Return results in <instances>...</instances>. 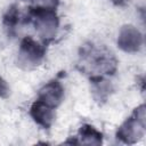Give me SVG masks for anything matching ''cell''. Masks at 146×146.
Instances as JSON below:
<instances>
[{
  "mask_svg": "<svg viewBox=\"0 0 146 146\" xmlns=\"http://www.w3.org/2000/svg\"><path fill=\"white\" fill-rule=\"evenodd\" d=\"M42 56H43V49L39 43H36L30 38L23 41L21 51H19V58H18L21 64L27 67L38 65Z\"/></svg>",
  "mask_w": 146,
  "mask_h": 146,
  "instance_id": "obj_1",
  "label": "cell"
},
{
  "mask_svg": "<svg viewBox=\"0 0 146 146\" xmlns=\"http://www.w3.org/2000/svg\"><path fill=\"white\" fill-rule=\"evenodd\" d=\"M35 26L42 38H52L57 29V18L51 10L39 8L36 10Z\"/></svg>",
  "mask_w": 146,
  "mask_h": 146,
  "instance_id": "obj_2",
  "label": "cell"
},
{
  "mask_svg": "<svg viewBox=\"0 0 146 146\" xmlns=\"http://www.w3.org/2000/svg\"><path fill=\"white\" fill-rule=\"evenodd\" d=\"M144 110L143 107L137 112V119H130L128 120L120 129L119 136L124 139L125 141H133L138 139L144 131Z\"/></svg>",
  "mask_w": 146,
  "mask_h": 146,
  "instance_id": "obj_3",
  "label": "cell"
},
{
  "mask_svg": "<svg viewBox=\"0 0 146 146\" xmlns=\"http://www.w3.org/2000/svg\"><path fill=\"white\" fill-rule=\"evenodd\" d=\"M117 43L125 51H135L141 44V35L135 27L124 26L120 32Z\"/></svg>",
  "mask_w": 146,
  "mask_h": 146,
  "instance_id": "obj_4",
  "label": "cell"
},
{
  "mask_svg": "<svg viewBox=\"0 0 146 146\" xmlns=\"http://www.w3.org/2000/svg\"><path fill=\"white\" fill-rule=\"evenodd\" d=\"M63 98V88L58 82H50L40 91V100L50 107L57 106Z\"/></svg>",
  "mask_w": 146,
  "mask_h": 146,
  "instance_id": "obj_5",
  "label": "cell"
},
{
  "mask_svg": "<svg viewBox=\"0 0 146 146\" xmlns=\"http://www.w3.org/2000/svg\"><path fill=\"white\" fill-rule=\"evenodd\" d=\"M31 113L34 120L38 123L42 124L43 127H49L54 119V113L51 111V107L41 100H38L36 103H34V105L32 106Z\"/></svg>",
  "mask_w": 146,
  "mask_h": 146,
  "instance_id": "obj_6",
  "label": "cell"
},
{
  "mask_svg": "<svg viewBox=\"0 0 146 146\" xmlns=\"http://www.w3.org/2000/svg\"><path fill=\"white\" fill-rule=\"evenodd\" d=\"M81 138L83 144H100L102 136L90 127H83L81 129Z\"/></svg>",
  "mask_w": 146,
  "mask_h": 146,
  "instance_id": "obj_7",
  "label": "cell"
},
{
  "mask_svg": "<svg viewBox=\"0 0 146 146\" xmlns=\"http://www.w3.org/2000/svg\"><path fill=\"white\" fill-rule=\"evenodd\" d=\"M58 0H35V3L39 5L41 9H49L51 10L54 7H56Z\"/></svg>",
  "mask_w": 146,
  "mask_h": 146,
  "instance_id": "obj_8",
  "label": "cell"
},
{
  "mask_svg": "<svg viewBox=\"0 0 146 146\" xmlns=\"http://www.w3.org/2000/svg\"><path fill=\"white\" fill-rule=\"evenodd\" d=\"M7 94H8V86H7V83L0 78V96L5 97V96H7Z\"/></svg>",
  "mask_w": 146,
  "mask_h": 146,
  "instance_id": "obj_9",
  "label": "cell"
}]
</instances>
